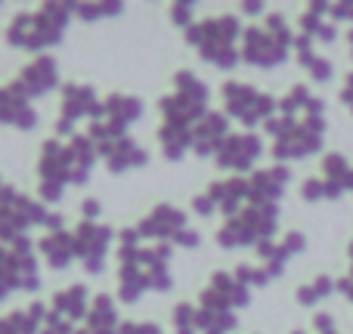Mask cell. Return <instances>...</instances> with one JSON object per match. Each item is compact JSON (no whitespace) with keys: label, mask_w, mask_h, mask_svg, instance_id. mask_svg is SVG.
<instances>
[{"label":"cell","mask_w":353,"mask_h":334,"mask_svg":"<svg viewBox=\"0 0 353 334\" xmlns=\"http://www.w3.org/2000/svg\"><path fill=\"white\" fill-rule=\"evenodd\" d=\"M341 103L347 105V109L353 112V72L344 78V90H341Z\"/></svg>","instance_id":"obj_16"},{"label":"cell","mask_w":353,"mask_h":334,"mask_svg":"<svg viewBox=\"0 0 353 334\" xmlns=\"http://www.w3.org/2000/svg\"><path fill=\"white\" fill-rule=\"evenodd\" d=\"M267 130L276 136L273 158L276 161H294V158H310L323 149L325 134V118L323 115H304V121L294 118H270Z\"/></svg>","instance_id":"obj_1"},{"label":"cell","mask_w":353,"mask_h":334,"mask_svg":"<svg viewBox=\"0 0 353 334\" xmlns=\"http://www.w3.org/2000/svg\"><path fill=\"white\" fill-rule=\"evenodd\" d=\"M294 47H298V59H301V65L310 72V78L313 81H329L332 74H335V65H332L329 59H323V56H316L310 50V37L307 34H301V37H294Z\"/></svg>","instance_id":"obj_10"},{"label":"cell","mask_w":353,"mask_h":334,"mask_svg":"<svg viewBox=\"0 0 353 334\" xmlns=\"http://www.w3.org/2000/svg\"><path fill=\"white\" fill-rule=\"evenodd\" d=\"M301 195H304L307 201H319V198H325V182H323V180H307L304 186H301Z\"/></svg>","instance_id":"obj_12"},{"label":"cell","mask_w":353,"mask_h":334,"mask_svg":"<svg viewBox=\"0 0 353 334\" xmlns=\"http://www.w3.org/2000/svg\"><path fill=\"white\" fill-rule=\"evenodd\" d=\"M282 248H285L288 254H298V251H304V248H307V238L301 236V232H288L285 242H282Z\"/></svg>","instance_id":"obj_15"},{"label":"cell","mask_w":353,"mask_h":334,"mask_svg":"<svg viewBox=\"0 0 353 334\" xmlns=\"http://www.w3.org/2000/svg\"><path fill=\"white\" fill-rule=\"evenodd\" d=\"M288 180H292V170L288 167H270V170H261L248 180V198L254 205H276L282 192H285Z\"/></svg>","instance_id":"obj_7"},{"label":"cell","mask_w":353,"mask_h":334,"mask_svg":"<svg viewBox=\"0 0 353 334\" xmlns=\"http://www.w3.org/2000/svg\"><path fill=\"white\" fill-rule=\"evenodd\" d=\"M329 16L338 22H353V3H329Z\"/></svg>","instance_id":"obj_14"},{"label":"cell","mask_w":353,"mask_h":334,"mask_svg":"<svg viewBox=\"0 0 353 334\" xmlns=\"http://www.w3.org/2000/svg\"><path fill=\"white\" fill-rule=\"evenodd\" d=\"M242 37H245V47H242L245 62L261 65V68L282 65V62L288 59L292 43H294V34L288 31V22L279 16V12H270L263 28L254 25V28L242 31Z\"/></svg>","instance_id":"obj_2"},{"label":"cell","mask_w":353,"mask_h":334,"mask_svg":"<svg viewBox=\"0 0 353 334\" xmlns=\"http://www.w3.org/2000/svg\"><path fill=\"white\" fill-rule=\"evenodd\" d=\"M245 12H248V16H261L263 3H245Z\"/></svg>","instance_id":"obj_19"},{"label":"cell","mask_w":353,"mask_h":334,"mask_svg":"<svg viewBox=\"0 0 353 334\" xmlns=\"http://www.w3.org/2000/svg\"><path fill=\"white\" fill-rule=\"evenodd\" d=\"M263 152V143L257 140L254 134H236V136H226L217 149V165L226 170H248L261 158Z\"/></svg>","instance_id":"obj_6"},{"label":"cell","mask_w":353,"mask_h":334,"mask_svg":"<svg viewBox=\"0 0 353 334\" xmlns=\"http://www.w3.org/2000/svg\"><path fill=\"white\" fill-rule=\"evenodd\" d=\"M350 260H353V244H350ZM350 279H353V273H350Z\"/></svg>","instance_id":"obj_20"},{"label":"cell","mask_w":353,"mask_h":334,"mask_svg":"<svg viewBox=\"0 0 353 334\" xmlns=\"http://www.w3.org/2000/svg\"><path fill=\"white\" fill-rule=\"evenodd\" d=\"M332 291H335V282H332L329 275H316L310 285H301L298 288V300L304 306H313V304H319L323 298H329Z\"/></svg>","instance_id":"obj_11"},{"label":"cell","mask_w":353,"mask_h":334,"mask_svg":"<svg viewBox=\"0 0 353 334\" xmlns=\"http://www.w3.org/2000/svg\"><path fill=\"white\" fill-rule=\"evenodd\" d=\"M239 34H242V28H239L236 16H220V19H211V22H201L189 28V41L201 50V56L208 62H214L220 68H232L239 62V53L232 47V41Z\"/></svg>","instance_id":"obj_3"},{"label":"cell","mask_w":353,"mask_h":334,"mask_svg":"<svg viewBox=\"0 0 353 334\" xmlns=\"http://www.w3.org/2000/svg\"><path fill=\"white\" fill-rule=\"evenodd\" d=\"M325 16H329V3H310V10L301 16V28H304V34L310 37H319L323 43H332L338 37L335 25L325 22Z\"/></svg>","instance_id":"obj_9"},{"label":"cell","mask_w":353,"mask_h":334,"mask_svg":"<svg viewBox=\"0 0 353 334\" xmlns=\"http://www.w3.org/2000/svg\"><path fill=\"white\" fill-rule=\"evenodd\" d=\"M223 96H226L230 112L245 124V127H254L257 121H270L273 109H279V103H276L273 96L257 93L254 87H248V84H226Z\"/></svg>","instance_id":"obj_5"},{"label":"cell","mask_w":353,"mask_h":334,"mask_svg":"<svg viewBox=\"0 0 353 334\" xmlns=\"http://www.w3.org/2000/svg\"><path fill=\"white\" fill-rule=\"evenodd\" d=\"M276 205H254L245 213H239L236 220L223 226L217 232V242L223 248H242V244H263L267 238H273L276 232Z\"/></svg>","instance_id":"obj_4"},{"label":"cell","mask_w":353,"mask_h":334,"mask_svg":"<svg viewBox=\"0 0 353 334\" xmlns=\"http://www.w3.org/2000/svg\"><path fill=\"white\" fill-rule=\"evenodd\" d=\"M347 37H350V50H353V31H350V34H347Z\"/></svg>","instance_id":"obj_21"},{"label":"cell","mask_w":353,"mask_h":334,"mask_svg":"<svg viewBox=\"0 0 353 334\" xmlns=\"http://www.w3.org/2000/svg\"><path fill=\"white\" fill-rule=\"evenodd\" d=\"M294 334H307V331H294Z\"/></svg>","instance_id":"obj_22"},{"label":"cell","mask_w":353,"mask_h":334,"mask_svg":"<svg viewBox=\"0 0 353 334\" xmlns=\"http://www.w3.org/2000/svg\"><path fill=\"white\" fill-rule=\"evenodd\" d=\"M323 170H325V198H341L344 192H353V167L347 165L341 152H332L325 155L323 161Z\"/></svg>","instance_id":"obj_8"},{"label":"cell","mask_w":353,"mask_h":334,"mask_svg":"<svg viewBox=\"0 0 353 334\" xmlns=\"http://www.w3.org/2000/svg\"><path fill=\"white\" fill-rule=\"evenodd\" d=\"M313 328H316L319 334H338L335 316H329V313H316V316H313Z\"/></svg>","instance_id":"obj_13"},{"label":"cell","mask_w":353,"mask_h":334,"mask_svg":"<svg viewBox=\"0 0 353 334\" xmlns=\"http://www.w3.org/2000/svg\"><path fill=\"white\" fill-rule=\"evenodd\" d=\"M335 288L341 294H347V300L353 304V279H350V275H347V279H341V282H335Z\"/></svg>","instance_id":"obj_17"},{"label":"cell","mask_w":353,"mask_h":334,"mask_svg":"<svg viewBox=\"0 0 353 334\" xmlns=\"http://www.w3.org/2000/svg\"><path fill=\"white\" fill-rule=\"evenodd\" d=\"M174 19H176V22H186V19H189V3H180V10L174 12Z\"/></svg>","instance_id":"obj_18"}]
</instances>
